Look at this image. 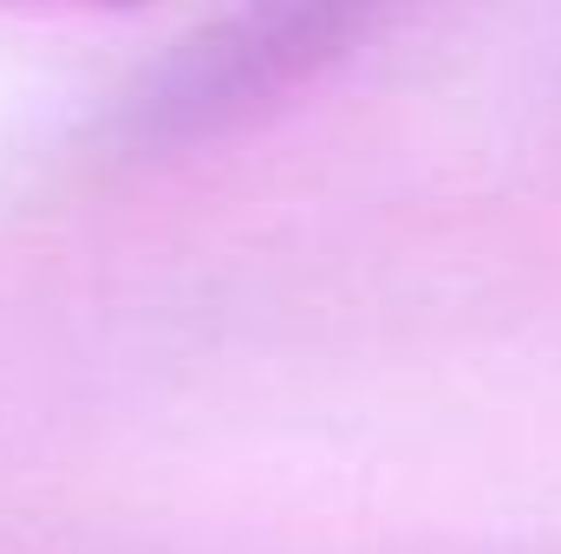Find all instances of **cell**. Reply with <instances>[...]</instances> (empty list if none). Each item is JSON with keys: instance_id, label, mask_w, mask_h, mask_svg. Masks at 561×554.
Wrapping results in <instances>:
<instances>
[{"instance_id": "6da1fadb", "label": "cell", "mask_w": 561, "mask_h": 554, "mask_svg": "<svg viewBox=\"0 0 561 554\" xmlns=\"http://www.w3.org/2000/svg\"><path fill=\"white\" fill-rule=\"evenodd\" d=\"M405 0H222L118 92L99 143L112 163H170L275 118L353 59Z\"/></svg>"}, {"instance_id": "7a4b0ae2", "label": "cell", "mask_w": 561, "mask_h": 554, "mask_svg": "<svg viewBox=\"0 0 561 554\" xmlns=\"http://www.w3.org/2000/svg\"><path fill=\"white\" fill-rule=\"evenodd\" d=\"M13 7H138V0H13Z\"/></svg>"}]
</instances>
